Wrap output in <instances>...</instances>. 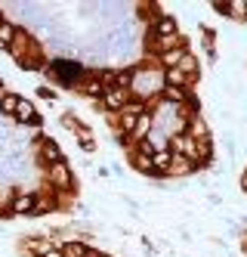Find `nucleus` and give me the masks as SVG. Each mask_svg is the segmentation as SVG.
<instances>
[{"label": "nucleus", "instance_id": "15", "mask_svg": "<svg viewBox=\"0 0 247 257\" xmlns=\"http://www.w3.org/2000/svg\"><path fill=\"white\" fill-rule=\"evenodd\" d=\"M19 99H22V96H16V93H4V96H0V112H4V115H13V118H16Z\"/></svg>", "mask_w": 247, "mask_h": 257}, {"label": "nucleus", "instance_id": "19", "mask_svg": "<svg viewBox=\"0 0 247 257\" xmlns=\"http://www.w3.org/2000/svg\"><path fill=\"white\" fill-rule=\"evenodd\" d=\"M244 189H247V177H244Z\"/></svg>", "mask_w": 247, "mask_h": 257}, {"label": "nucleus", "instance_id": "20", "mask_svg": "<svg viewBox=\"0 0 247 257\" xmlns=\"http://www.w3.org/2000/svg\"><path fill=\"white\" fill-rule=\"evenodd\" d=\"M96 257H108V254H96Z\"/></svg>", "mask_w": 247, "mask_h": 257}, {"label": "nucleus", "instance_id": "12", "mask_svg": "<svg viewBox=\"0 0 247 257\" xmlns=\"http://www.w3.org/2000/svg\"><path fill=\"white\" fill-rule=\"evenodd\" d=\"M176 68L182 71V75H185V78H195V75H198V59H195V56H192V53H188V50H185V53H182V59H179V65H176Z\"/></svg>", "mask_w": 247, "mask_h": 257}, {"label": "nucleus", "instance_id": "6", "mask_svg": "<svg viewBox=\"0 0 247 257\" xmlns=\"http://www.w3.org/2000/svg\"><path fill=\"white\" fill-rule=\"evenodd\" d=\"M151 164H155V174H170V164H173V152L170 149H158L151 155Z\"/></svg>", "mask_w": 247, "mask_h": 257}, {"label": "nucleus", "instance_id": "10", "mask_svg": "<svg viewBox=\"0 0 247 257\" xmlns=\"http://www.w3.org/2000/svg\"><path fill=\"white\" fill-rule=\"evenodd\" d=\"M188 137H192L195 143L201 140V143H207V124L201 121V118H188V131H185Z\"/></svg>", "mask_w": 247, "mask_h": 257}, {"label": "nucleus", "instance_id": "18", "mask_svg": "<svg viewBox=\"0 0 247 257\" xmlns=\"http://www.w3.org/2000/svg\"><path fill=\"white\" fill-rule=\"evenodd\" d=\"M0 28H4V13H0Z\"/></svg>", "mask_w": 247, "mask_h": 257}, {"label": "nucleus", "instance_id": "9", "mask_svg": "<svg viewBox=\"0 0 247 257\" xmlns=\"http://www.w3.org/2000/svg\"><path fill=\"white\" fill-rule=\"evenodd\" d=\"M155 34H158V38H176V19L161 16V19L155 22Z\"/></svg>", "mask_w": 247, "mask_h": 257}, {"label": "nucleus", "instance_id": "7", "mask_svg": "<svg viewBox=\"0 0 247 257\" xmlns=\"http://www.w3.org/2000/svg\"><path fill=\"white\" fill-rule=\"evenodd\" d=\"M16 118H19V121H25V124H41V118H37V112H34V105H31L28 99H19V108H16Z\"/></svg>", "mask_w": 247, "mask_h": 257}, {"label": "nucleus", "instance_id": "3", "mask_svg": "<svg viewBox=\"0 0 247 257\" xmlns=\"http://www.w3.org/2000/svg\"><path fill=\"white\" fill-rule=\"evenodd\" d=\"M53 75L59 78L62 84H78L81 65H74V62H53Z\"/></svg>", "mask_w": 247, "mask_h": 257}, {"label": "nucleus", "instance_id": "14", "mask_svg": "<svg viewBox=\"0 0 247 257\" xmlns=\"http://www.w3.org/2000/svg\"><path fill=\"white\" fill-rule=\"evenodd\" d=\"M16 25H10V22H4V28H0V50H10L13 44H16Z\"/></svg>", "mask_w": 247, "mask_h": 257}, {"label": "nucleus", "instance_id": "4", "mask_svg": "<svg viewBox=\"0 0 247 257\" xmlns=\"http://www.w3.org/2000/svg\"><path fill=\"white\" fill-rule=\"evenodd\" d=\"M50 183H53V186H59V189L74 186L71 171H68V164H65V161H59V164H53V168H50Z\"/></svg>", "mask_w": 247, "mask_h": 257}, {"label": "nucleus", "instance_id": "1", "mask_svg": "<svg viewBox=\"0 0 247 257\" xmlns=\"http://www.w3.org/2000/svg\"><path fill=\"white\" fill-rule=\"evenodd\" d=\"M130 90L136 96H151V93H158V90H164V75L155 68H148V71H133V81H130Z\"/></svg>", "mask_w": 247, "mask_h": 257}, {"label": "nucleus", "instance_id": "17", "mask_svg": "<svg viewBox=\"0 0 247 257\" xmlns=\"http://www.w3.org/2000/svg\"><path fill=\"white\" fill-rule=\"evenodd\" d=\"M182 53H185V50H170V53H164V56H161V62L167 65V71L179 65V59H182Z\"/></svg>", "mask_w": 247, "mask_h": 257}, {"label": "nucleus", "instance_id": "11", "mask_svg": "<svg viewBox=\"0 0 247 257\" xmlns=\"http://www.w3.org/2000/svg\"><path fill=\"white\" fill-rule=\"evenodd\" d=\"M41 155H44V161H50V164H59V161H62V152H59V146H56L53 140H44V143H41Z\"/></svg>", "mask_w": 247, "mask_h": 257}, {"label": "nucleus", "instance_id": "8", "mask_svg": "<svg viewBox=\"0 0 247 257\" xmlns=\"http://www.w3.org/2000/svg\"><path fill=\"white\" fill-rule=\"evenodd\" d=\"M164 99L167 102H173V105H185L188 102V93H185V87H170V84H164Z\"/></svg>", "mask_w": 247, "mask_h": 257}, {"label": "nucleus", "instance_id": "13", "mask_svg": "<svg viewBox=\"0 0 247 257\" xmlns=\"http://www.w3.org/2000/svg\"><path fill=\"white\" fill-rule=\"evenodd\" d=\"M133 168L142 171V174H155V164H151L148 152H133Z\"/></svg>", "mask_w": 247, "mask_h": 257}, {"label": "nucleus", "instance_id": "2", "mask_svg": "<svg viewBox=\"0 0 247 257\" xmlns=\"http://www.w3.org/2000/svg\"><path fill=\"white\" fill-rule=\"evenodd\" d=\"M102 102H105V108H111V112H124L127 108V90L124 87H105Z\"/></svg>", "mask_w": 247, "mask_h": 257}, {"label": "nucleus", "instance_id": "5", "mask_svg": "<svg viewBox=\"0 0 247 257\" xmlns=\"http://www.w3.org/2000/svg\"><path fill=\"white\" fill-rule=\"evenodd\" d=\"M34 208H37V195H31V192L16 195L10 201V214H34Z\"/></svg>", "mask_w": 247, "mask_h": 257}, {"label": "nucleus", "instance_id": "16", "mask_svg": "<svg viewBox=\"0 0 247 257\" xmlns=\"http://www.w3.org/2000/svg\"><path fill=\"white\" fill-rule=\"evenodd\" d=\"M62 254L65 257H93V251H87L84 242H68V245H62Z\"/></svg>", "mask_w": 247, "mask_h": 257}]
</instances>
